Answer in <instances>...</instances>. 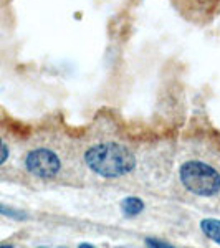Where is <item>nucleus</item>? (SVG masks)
Wrapping results in <instances>:
<instances>
[{
  "instance_id": "obj_1",
  "label": "nucleus",
  "mask_w": 220,
  "mask_h": 248,
  "mask_svg": "<svg viewBox=\"0 0 220 248\" xmlns=\"http://www.w3.org/2000/svg\"><path fill=\"white\" fill-rule=\"evenodd\" d=\"M85 161L94 174L106 179L126 175L134 167V155L119 144H98L86 151Z\"/></svg>"
},
{
  "instance_id": "obj_2",
  "label": "nucleus",
  "mask_w": 220,
  "mask_h": 248,
  "mask_svg": "<svg viewBox=\"0 0 220 248\" xmlns=\"http://www.w3.org/2000/svg\"><path fill=\"white\" fill-rule=\"evenodd\" d=\"M179 175L184 187L195 195L210 197L220 190V174L205 162L189 161L182 164Z\"/></svg>"
},
{
  "instance_id": "obj_3",
  "label": "nucleus",
  "mask_w": 220,
  "mask_h": 248,
  "mask_svg": "<svg viewBox=\"0 0 220 248\" xmlns=\"http://www.w3.org/2000/svg\"><path fill=\"white\" fill-rule=\"evenodd\" d=\"M25 167L30 174L37 175L40 179H51L58 174L60 159L58 155L50 149H35L30 151L25 159Z\"/></svg>"
},
{
  "instance_id": "obj_4",
  "label": "nucleus",
  "mask_w": 220,
  "mask_h": 248,
  "mask_svg": "<svg viewBox=\"0 0 220 248\" xmlns=\"http://www.w3.org/2000/svg\"><path fill=\"white\" fill-rule=\"evenodd\" d=\"M202 232L207 235L210 240H214L215 243L220 245V220L217 218H205L201 222Z\"/></svg>"
},
{
  "instance_id": "obj_5",
  "label": "nucleus",
  "mask_w": 220,
  "mask_h": 248,
  "mask_svg": "<svg viewBox=\"0 0 220 248\" xmlns=\"http://www.w3.org/2000/svg\"><path fill=\"white\" fill-rule=\"evenodd\" d=\"M121 209H123V214H125L126 217H136V215L142 212L144 203H142L141 199H138V197H127L123 201Z\"/></svg>"
},
{
  "instance_id": "obj_6",
  "label": "nucleus",
  "mask_w": 220,
  "mask_h": 248,
  "mask_svg": "<svg viewBox=\"0 0 220 248\" xmlns=\"http://www.w3.org/2000/svg\"><path fill=\"white\" fill-rule=\"evenodd\" d=\"M0 214L5 215V217H10V218H25V214H23V212L10 209V207H5V205H0Z\"/></svg>"
},
{
  "instance_id": "obj_7",
  "label": "nucleus",
  "mask_w": 220,
  "mask_h": 248,
  "mask_svg": "<svg viewBox=\"0 0 220 248\" xmlns=\"http://www.w3.org/2000/svg\"><path fill=\"white\" fill-rule=\"evenodd\" d=\"M146 245H147V248H174V247L167 245V243L161 242V240H156V238H147Z\"/></svg>"
},
{
  "instance_id": "obj_8",
  "label": "nucleus",
  "mask_w": 220,
  "mask_h": 248,
  "mask_svg": "<svg viewBox=\"0 0 220 248\" xmlns=\"http://www.w3.org/2000/svg\"><path fill=\"white\" fill-rule=\"evenodd\" d=\"M9 159V147L5 146V142L0 139V166Z\"/></svg>"
},
{
  "instance_id": "obj_9",
  "label": "nucleus",
  "mask_w": 220,
  "mask_h": 248,
  "mask_svg": "<svg viewBox=\"0 0 220 248\" xmlns=\"http://www.w3.org/2000/svg\"><path fill=\"white\" fill-rule=\"evenodd\" d=\"M78 248H94V247L90 245V243H81V245H79Z\"/></svg>"
},
{
  "instance_id": "obj_10",
  "label": "nucleus",
  "mask_w": 220,
  "mask_h": 248,
  "mask_svg": "<svg viewBox=\"0 0 220 248\" xmlns=\"http://www.w3.org/2000/svg\"><path fill=\"white\" fill-rule=\"evenodd\" d=\"M0 248H12L10 245H0Z\"/></svg>"
},
{
  "instance_id": "obj_11",
  "label": "nucleus",
  "mask_w": 220,
  "mask_h": 248,
  "mask_svg": "<svg viewBox=\"0 0 220 248\" xmlns=\"http://www.w3.org/2000/svg\"><path fill=\"white\" fill-rule=\"evenodd\" d=\"M40 248H45V247H40Z\"/></svg>"
}]
</instances>
